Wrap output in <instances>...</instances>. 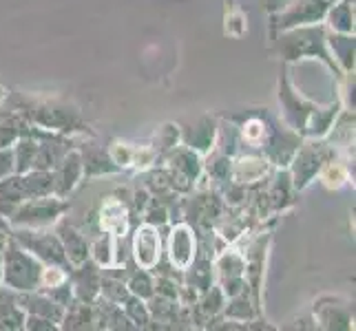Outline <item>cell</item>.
I'll return each mask as SVG.
<instances>
[{"instance_id":"17","label":"cell","mask_w":356,"mask_h":331,"mask_svg":"<svg viewBox=\"0 0 356 331\" xmlns=\"http://www.w3.org/2000/svg\"><path fill=\"white\" fill-rule=\"evenodd\" d=\"M63 321L67 323L65 327L71 329H78V327H91L89 323H93V312L89 307V303H76V305H69V312L63 316Z\"/></svg>"},{"instance_id":"8","label":"cell","mask_w":356,"mask_h":331,"mask_svg":"<svg viewBox=\"0 0 356 331\" xmlns=\"http://www.w3.org/2000/svg\"><path fill=\"white\" fill-rule=\"evenodd\" d=\"M133 254L135 261L142 269H153L159 261V237L157 230L149 223H144L135 232V241H133Z\"/></svg>"},{"instance_id":"20","label":"cell","mask_w":356,"mask_h":331,"mask_svg":"<svg viewBox=\"0 0 356 331\" xmlns=\"http://www.w3.org/2000/svg\"><path fill=\"white\" fill-rule=\"evenodd\" d=\"M113 254H115V245H113V239L111 237H104L100 241H95V245H93V256H95L97 265H104V267L115 265Z\"/></svg>"},{"instance_id":"13","label":"cell","mask_w":356,"mask_h":331,"mask_svg":"<svg viewBox=\"0 0 356 331\" xmlns=\"http://www.w3.org/2000/svg\"><path fill=\"white\" fill-rule=\"evenodd\" d=\"M327 5L325 0H305V3H297V7L290 9L284 16V20L279 22L281 29L292 27V24H305V22H314L316 18L325 16Z\"/></svg>"},{"instance_id":"1","label":"cell","mask_w":356,"mask_h":331,"mask_svg":"<svg viewBox=\"0 0 356 331\" xmlns=\"http://www.w3.org/2000/svg\"><path fill=\"white\" fill-rule=\"evenodd\" d=\"M279 100H284L286 106V115L292 121V126L297 130H303L308 135H316L321 137L330 130V124L337 117V106L330 108H318L314 104H305L301 97L290 89L288 80H281L279 87Z\"/></svg>"},{"instance_id":"10","label":"cell","mask_w":356,"mask_h":331,"mask_svg":"<svg viewBox=\"0 0 356 331\" xmlns=\"http://www.w3.org/2000/svg\"><path fill=\"white\" fill-rule=\"evenodd\" d=\"M195 259V239L188 226H175L170 232V261L177 269H188Z\"/></svg>"},{"instance_id":"4","label":"cell","mask_w":356,"mask_h":331,"mask_svg":"<svg viewBox=\"0 0 356 331\" xmlns=\"http://www.w3.org/2000/svg\"><path fill=\"white\" fill-rule=\"evenodd\" d=\"M279 53L286 60H301L305 56L321 58L330 69L337 71V62L325 51V33L321 27H303L288 31L284 38H279Z\"/></svg>"},{"instance_id":"11","label":"cell","mask_w":356,"mask_h":331,"mask_svg":"<svg viewBox=\"0 0 356 331\" xmlns=\"http://www.w3.org/2000/svg\"><path fill=\"white\" fill-rule=\"evenodd\" d=\"M100 223L102 230L111 237H124L127 235V226H129V217H127V207L122 201L108 197L102 203V212H100Z\"/></svg>"},{"instance_id":"3","label":"cell","mask_w":356,"mask_h":331,"mask_svg":"<svg viewBox=\"0 0 356 331\" xmlns=\"http://www.w3.org/2000/svg\"><path fill=\"white\" fill-rule=\"evenodd\" d=\"M3 276H5L7 287L16 291H31L40 287L42 267L33 256L24 252L20 245L7 241L5 259H3Z\"/></svg>"},{"instance_id":"12","label":"cell","mask_w":356,"mask_h":331,"mask_svg":"<svg viewBox=\"0 0 356 331\" xmlns=\"http://www.w3.org/2000/svg\"><path fill=\"white\" fill-rule=\"evenodd\" d=\"M58 239H60V243H63L69 263L82 265L84 261L89 259V245H87V241H84V237L80 235V232L73 230L69 223H60Z\"/></svg>"},{"instance_id":"21","label":"cell","mask_w":356,"mask_h":331,"mask_svg":"<svg viewBox=\"0 0 356 331\" xmlns=\"http://www.w3.org/2000/svg\"><path fill=\"white\" fill-rule=\"evenodd\" d=\"M321 177L325 181V186L327 188H339L343 181H346V173H343V168L334 162H327V166L321 168Z\"/></svg>"},{"instance_id":"6","label":"cell","mask_w":356,"mask_h":331,"mask_svg":"<svg viewBox=\"0 0 356 331\" xmlns=\"http://www.w3.org/2000/svg\"><path fill=\"white\" fill-rule=\"evenodd\" d=\"M16 239L31 254L38 256V259L51 263V265H60V267L69 269V259H67L65 248H63V243H60L58 237L47 235V232H35V230L33 232L20 230V232H16Z\"/></svg>"},{"instance_id":"24","label":"cell","mask_w":356,"mask_h":331,"mask_svg":"<svg viewBox=\"0 0 356 331\" xmlns=\"http://www.w3.org/2000/svg\"><path fill=\"white\" fill-rule=\"evenodd\" d=\"M3 97H5V91H3V87H0V100H3Z\"/></svg>"},{"instance_id":"23","label":"cell","mask_w":356,"mask_h":331,"mask_svg":"<svg viewBox=\"0 0 356 331\" xmlns=\"http://www.w3.org/2000/svg\"><path fill=\"white\" fill-rule=\"evenodd\" d=\"M7 235H5V230H0V252H3L5 250V245H7Z\"/></svg>"},{"instance_id":"7","label":"cell","mask_w":356,"mask_h":331,"mask_svg":"<svg viewBox=\"0 0 356 331\" xmlns=\"http://www.w3.org/2000/svg\"><path fill=\"white\" fill-rule=\"evenodd\" d=\"M84 175V162L78 151L67 153L60 159V166L54 175V192L58 197H67V194L78 186Z\"/></svg>"},{"instance_id":"15","label":"cell","mask_w":356,"mask_h":331,"mask_svg":"<svg viewBox=\"0 0 356 331\" xmlns=\"http://www.w3.org/2000/svg\"><path fill=\"white\" fill-rule=\"evenodd\" d=\"M230 170H232V177L239 183H252V181H259L266 175L268 164L261 157H239L235 166H230Z\"/></svg>"},{"instance_id":"5","label":"cell","mask_w":356,"mask_h":331,"mask_svg":"<svg viewBox=\"0 0 356 331\" xmlns=\"http://www.w3.org/2000/svg\"><path fill=\"white\" fill-rule=\"evenodd\" d=\"M67 210V203L65 201H58V199H47V197H33L18 203L14 210H11L9 219L11 223L16 226H24V228H44Z\"/></svg>"},{"instance_id":"26","label":"cell","mask_w":356,"mask_h":331,"mask_svg":"<svg viewBox=\"0 0 356 331\" xmlns=\"http://www.w3.org/2000/svg\"><path fill=\"white\" fill-rule=\"evenodd\" d=\"M279 3H281V0H279ZM270 5H273V0H270Z\"/></svg>"},{"instance_id":"14","label":"cell","mask_w":356,"mask_h":331,"mask_svg":"<svg viewBox=\"0 0 356 331\" xmlns=\"http://www.w3.org/2000/svg\"><path fill=\"white\" fill-rule=\"evenodd\" d=\"M76 294L78 298L84 303H91L97 294H100V274H97V267L95 265H87V261L82 263L80 272H76Z\"/></svg>"},{"instance_id":"9","label":"cell","mask_w":356,"mask_h":331,"mask_svg":"<svg viewBox=\"0 0 356 331\" xmlns=\"http://www.w3.org/2000/svg\"><path fill=\"white\" fill-rule=\"evenodd\" d=\"M325 157H323V146L321 144H310L308 148H303L297 155L294 162V188H305L310 179L323 168Z\"/></svg>"},{"instance_id":"25","label":"cell","mask_w":356,"mask_h":331,"mask_svg":"<svg viewBox=\"0 0 356 331\" xmlns=\"http://www.w3.org/2000/svg\"><path fill=\"white\" fill-rule=\"evenodd\" d=\"M0 278H3V261H0Z\"/></svg>"},{"instance_id":"22","label":"cell","mask_w":356,"mask_h":331,"mask_svg":"<svg viewBox=\"0 0 356 331\" xmlns=\"http://www.w3.org/2000/svg\"><path fill=\"white\" fill-rule=\"evenodd\" d=\"M16 173V162H14V151L11 148H0V181L5 177Z\"/></svg>"},{"instance_id":"2","label":"cell","mask_w":356,"mask_h":331,"mask_svg":"<svg viewBox=\"0 0 356 331\" xmlns=\"http://www.w3.org/2000/svg\"><path fill=\"white\" fill-rule=\"evenodd\" d=\"M20 113L27 115L38 126L49 130H89L78 113V108L69 106L63 100H24L18 97Z\"/></svg>"},{"instance_id":"16","label":"cell","mask_w":356,"mask_h":331,"mask_svg":"<svg viewBox=\"0 0 356 331\" xmlns=\"http://www.w3.org/2000/svg\"><path fill=\"white\" fill-rule=\"evenodd\" d=\"M330 24L341 31V33H352L354 29V7H352V0H343V3L334 5V9L330 11Z\"/></svg>"},{"instance_id":"18","label":"cell","mask_w":356,"mask_h":331,"mask_svg":"<svg viewBox=\"0 0 356 331\" xmlns=\"http://www.w3.org/2000/svg\"><path fill=\"white\" fill-rule=\"evenodd\" d=\"M330 42H332V49L337 51L339 62L346 65V69H352V65H354V40L346 33V35H337V38H332Z\"/></svg>"},{"instance_id":"19","label":"cell","mask_w":356,"mask_h":331,"mask_svg":"<svg viewBox=\"0 0 356 331\" xmlns=\"http://www.w3.org/2000/svg\"><path fill=\"white\" fill-rule=\"evenodd\" d=\"M129 291L133 294V296H138V298H151V296H155V285H153V280H151L149 274L138 272V274H133V278H131Z\"/></svg>"}]
</instances>
